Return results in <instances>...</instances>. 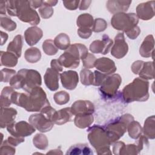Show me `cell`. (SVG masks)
Masks as SVG:
<instances>
[{
  "label": "cell",
  "mask_w": 155,
  "mask_h": 155,
  "mask_svg": "<svg viewBox=\"0 0 155 155\" xmlns=\"http://www.w3.org/2000/svg\"><path fill=\"white\" fill-rule=\"evenodd\" d=\"M148 91L149 82L139 77L124 87L121 92V96L126 103L134 101L144 102L149 98Z\"/></svg>",
  "instance_id": "obj_1"
},
{
  "label": "cell",
  "mask_w": 155,
  "mask_h": 155,
  "mask_svg": "<svg viewBox=\"0 0 155 155\" xmlns=\"http://www.w3.org/2000/svg\"><path fill=\"white\" fill-rule=\"evenodd\" d=\"M88 139L97 154H111V145L104 126L94 125L88 130Z\"/></svg>",
  "instance_id": "obj_2"
},
{
  "label": "cell",
  "mask_w": 155,
  "mask_h": 155,
  "mask_svg": "<svg viewBox=\"0 0 155 155\" xmlns=\"http://www.w3.org/2000/svg\"><path fill=\"white\" fill-rule=\"evenodd\" d=\"M88 53L87 47L81 43H74L61 54L58 61L60 64L65 68H76L80 64V59H83Z\"/></svg>",
  "instance_id": "obj_3"
},
{
  "label": "cell",
  "mask_w": 155,
  "mask_h": 155,
  "mask_svg": "<svg viewBox=\"0 0 155 155\" xmlns=\"http://www.w3.org/2000/svg\"><path fill=\"white\" fill-rule=\"evenodd\" d=\"M133 120V116L130 114L127 113L110 121L104 126L111 145L124 136L127 130L128 124Z\"/></svg>",
  "instance_id": "obj_4"
},
{
  "label": "cell",
  "mask_w": 155,
  "mask_h": 155,
  "mask_svg": "<svg viewBox=\"0 0 155 155\" xmlns=\"http://www.w3.org/2000/svg\"><path fill=\"white\" fill-rule=\"evenodd\" d=\"M50 105L44 90L37 87L28 93L24 109L28 112H38Z\"/></svg>",
  "instance_id": "obj_5"
},
{
  "label": "cell",
  "mask_w": 155,
  "mask_h": 155,
  "mask_svg": "<svg viewBox=\"0 0 155 155\" xmlns=\"http://www.w3.org/2000/svg\"><path fill=\"white\" fill-rule=\"evenodd\" d=\"M139 18L134 13H118L114 14L111 19L112 27L125 33L131 30L137 25Z\"/></svg>",
  "instance_id": "obj_6"
},
{
  "label": "cell",
  "mask_w": 155,
  "mask_h": 155,
  "mask_svg": "<svg viewBox=\"0 0 155 155\" xmlns=\"http://www.w3.org/2000/svg\"><path fill=\"white\" fill-rule=\"evenodd\" d=\"M16 16L21 21L34 26L40 22L39 16L30 6L29 1H16Z\"/></svg>",
  "instance_id": "obj_7"
},
{
  "label": "cell",
  "mask_w": 155,
  "mask_h": 155,
  "mask_svg": "<svg viewBox=\"0 0 155 155\" xmlns=\"http://www.w3.org/2000/svg\"><path fill=\"white\" fill-rule=\"evenodd\" d=\"M121 82L122 78L119 74L108 75L100 86L99 92L106 99L113 98L116 96Z\"/></svg>",
  "instance_id": "obj_8"
},
{
  "label": "cell",
  "mask_w": 155,
  "mask_h": 155,
  "mask_svg": "<svg viewBox=\"0 0 155 155\" xmlns=\"http://www.w3.org/2000/svg\"><path fill=\"white\" fill-rule=\"evenodd\" d=\"M23 86L22 89L30 93L34 88L40 87L42 84V78L40 73L32 69L23 68Z\"/></svg>",
  "instance_id": "obj_9"
},
{
  "label": "cell",
  "mask_w": 155,
  "mask_h": 155,
  "mask_svg": "<svg viewBox=\"0 0 155 155\" xmlns=\"http://www.w3.org/2000/svg\"><path fill=\"white\" fill-rule=\"evenodd\" d=\"M6 128L7 131L12 136L18 137H25L30 136L36 131L35 128L31 124L24 120L13 122Z\"/></svg>",
  "instance_id": "obj_10"
},
{
  "label": "cell",
  "mask_w": 155,
  "mask_h": 155,
  "mask_svg": "<svg viewBox=\"0 0 155 155\" xmlns=\"http://www.w3.org/2000/svg\"><path fill=\"white\" fill-rule=\"evenodd\" d=\"M28 121L35 129L41 133H46L50 131L54 124L51 119L41 112L31 114L28 118Z\"/></svg>",
  "instance_id": "obj_11"
},
{
  "label": "cell",
  "mask_w": 155,
  "mask_h": 155,
  "mask_svg": "<svg viewBox=\"0 0 155 155\" xmlns=\"http://www.w3.org/2000/svg\"><path fill=\"white\" fill-rule=\"evenodd\" d=\"M128 45L125 41L123 33H119L114 38V42L111 47V54L117 58H123L128 53Z\"/></svg>",
  "instance_id": "obj_12"
},
{
  "label": "cell",
  "mask_w": 155,
  "mask_h": 155,
  "mask_svg": "<svg viewBox=\"0 0 155 155\" xmlns=\"http://www.w3.org/2000/svg\"><path fill=\"white\" fill-rule=\"evenodd\" d=\"M113 44V41L108 35H104L102 40H95L90 45L89 50L92 53L107 54Z\"/></svg>",
  "instance_id": "obj_13"
},
{
  "label": "cell",
  "mask_w": 155,
  "mask_h": 155,
  "mask_svg": "<svg viewBox=\"0 0 155 155\" xmlns=\"http://www.w3.org/2000/svg\"><path fill=\"white\" fill-rule=\"evenodd\" d=\"M70 110L73 115L74 116L77 114H93L95 108L94 104L91 101L78 100L71 105Z\"/></svg>",
  "instance_id": "obj_14"
},
{
  "label": "cell",
  "mask_w": 155,
  "mask_h": 155,
  "mask_svg": "<svg viewBox=\"0 0 155 155\" xmlns=\"http://www.w3.org/2000/svg\"><path fill=\"white\" fill-rule=\"evenodd\" d=\"M154 1L139 4L136 7V15L139 19L148 21L154 16Z\"/></svg>",
  "instance_id": "obj_15"
},
{
  "label": "cell",
  "mask_w": 155,
  "mask_h": 155,
  "mask_svg": "<svg viewBox=\"0 0 155 155\" xmlns=\"http://www.w3.org/2000/svg\"><path fill=\"white\" fill-rule=\"evenodd\" d=\"M59 76L63 87L69 90L76 88L79 82V76L76 71L68 70L61 73Z\"/></svg>",
  "instance_id": "obj_16"
},
{
  "label": "cell",
  "mask_w": 155,
  "mask_h": 155,
  "mask_svg": "<svg viewBox=\"0 0 155 155\" xmlns=\"http://www.w3.org/2000/svg\"><path fill=\"white\" fill-rule=\"evenodd\" d=\"M94 67L98 71L107 75L113 74L117 70L114 62L112 59L106 57L97 59L94 64Z\"/></svg>",
  "instance_id": "obj_17"
},
{
  "label": "cell",
  "mask_w": 155,
  "mask_h": 155,
  "mask_svg": "<svg viewBox=\"0 0 155 155\" xmlns=\"http://www.w3.org/2000/svg\"><path fill=\"white\" fill-rule=\"evenodd\" d=\"M44 79L46 87L50 90L54 91L59 88V72L51 68H48L45 73Z\"/></svg>",
  "instance_id": "obj_18"
},
{
  "label": "cell",
  "mask_w": 155,
  "mask_h": 155,
  "mask_svg": "<svg viewBox=\"0 0 155 155\" xmlns=\"http://www.w3.org/2000/svg\"><path fill=\"white\" fill-rule=\"evenodd\" d=\"M131 1L109 0L106 2L107 10L113 14L125 12L129 8Z\"/></svg>",
  "instance_id": "obj_19"
},
{
  "label": "cell",
  "mask_w": 155,
  "mask_h": 155,
  "mask_svg": "<svg viewBox=\"0 0 155 155\" xmlns=\"http://www.w3.org/2000/svg\"><path fill=\"white\" fill-rule=\"evenodd\" d=\"M43 36L42 30L37 26L27 28L24 31V38L27 44L30 46L36 44Z\"/></svg>",
  "instance_id": "obj_20"
},
{
  "label": "cell",
  "mask_w": 155,
  "mask_h": 155,
  "mask_svg": "<svg viewBox=\"0 0 155 155\" xmlns=\"http://www.w3.org/2000/svg\"><path fill=\"white\" fill-rule=\"evenodd\" d=\"M17 114V110L12 107H1L0 127L4 128L9 125L15 122V119Z\"/></svg>",
  "instance_id": "obj_21"
},
{
  "label": "cell",
  "mask_w": 155,
  "mask_h": 155,
  "mask_svg": "<svg viewBox=\"0 0 155 155\" xmlns=\"http://www.w3.org/2000/svg\"><path fill=\"white\" fill-rule=\"evenodd\" d=\"M154 40L152 35L147 36L139 48V54L143 58H154Z\"/></svg>",
  "instance_id": "obj_22"
},
{
  "label": "cell",
  "mask_w": 155,
  "mask_h": 155,
  "mask_svg": "<svg viewBox=\"0 0 155 155\" xmlns=\"http://www.w3.org/2000/svg\"><path fill=\"white\" fill-rule=\"evenodd\" d=\"M73 114L71 112L70 107H67L56 111L52 117V121L54 124L61 125L70 122Z\"/></svg>",
  "instance_id": "obj_23"
},
{
  "label": "cell",
  "mask_w": 155,
  "mask_h": 155,
  "mask_svg": "<svg viewBox=\"0 0 155 155\" xmlns=\"http://www.w3.org/2000/svg\"><path fill=\"white\" fill-rule=\"evenodd\" d=\"M23 44V38L21 35H18L8 44L7 51L15 54L18 58L21 56L22 48Z\"/></svg>",
  "instance_id": "obj_24"
},
{
  "label": "cell",
  "mask_w": 155,
  "mask_h": 155,
  "mask_svg": "<svg viewBox=\"0 0 155 155\" xmlns=\"http://www.w3.org/2000/svg\"><path fill=\"white\" fill-rule=\"evenodd\" d=\"M142 133L148 139L155 138V117L154 115L148 117L144 122Z\"/></svg>",
  "instance_id": "obj_25"
},
{
  "label": "cell",
  "mask_w": 155,
  "mask_h": 155,
  "mask_svg": "<svg viewBox=\"0 0 155 155\" xmlns=\"http://www.w3.org/2000/svg\"><path fill=\"white\" fill-rule=\"evenodd\" d=\"M0 55L1 66L14 67L18 64V58L12 53H10L7 51H1Z\"/></svg>",
  "instance_id": "obj_26"
},
{
  "label": "cell",
  "mask_w": 155,
  "mask_h": 155,
  "mask_svg": "<svg viewBox=\"0 0 155 155\" xmlns=\"http://www.w3.org/2000/svg\"><path fill=\"white\" fill-rule=\"evenodd\" d=\"M93 154V151L86 143L74 144L71 146L66 153V154L73 155H90Z\"/></svg>",
  "instance_id": "obj_27"
},
{
  "label": "cell",
  "mask_w": 155,
  "mask_h": 155,
  "mask_svg": "<svg viewBox=\"0 0 155 155\" xmlns=\"http://www.w3.org/2000/svg\"><path fill=\"white\" fill-rule=\"evenodd\" d=\"M94 121L93 114H77L74 119V125L79 128L89 127Z\"/></svg>",
  "instance_id": "obj_28"
},
{
  "label": "cell",
  "mask_w": 155,
  "mask_h": 155,
  "mask_svg": "<svg viewBox=\"0 0 155 155\" xmlns=\"http://www.w3.org/2000/svg\"><path fill=\"white\" fill-rule=\"evenodd\" d=\"M14 91V88L11 86H6L2 89L0 96V103L1 108L9 107L10 106V105L12 104L11 97Z\"/></svg>",
  "instance_id": "obj_29"
},
{
  "label": "cell",
  "mask_w": 155,
  "mask_h": 155,
  "mask_svg": "<svg viewBox=\"0 0 155 155\" xmlns=\"http://www.w3.org/2000/svg\"><path fill=\"white\" fill-rule=\"evenodd\" d=\"M138 74L139 75V78L145 80L153 79L154 78L153 61L145 62L143 67Z\"/></svg>",
  "instance_id": "obj_30"
},
{
  "label": "cell",
  "mask_w": 155,
  "mask_h": 155,
  "mask_svg": "<svg viewBox=\"0 0 155 155\" xmlns=\"http://www.w3.org/2000/svg\"><path fill=\"white\" fill-rule=\"evenodd\" d=\"M94 19L92 15L89 13L80 15L76 20V25L79 28H92L94 24Z\"/></svg>",
  "instance_id": "obj_31"
},
{
  "label": "cell",
  "mask_w": 155,
  "mask_h": 155,
  "mask_svg": "<svg viewBox=\"0 0 155 155\" xmlns=\"http://www.w3.org/2000/svg\"><path fill=\"white\" fill-rule=\"evenodd\" d=\"M56 47L60 50H66L70 45V40L69 36L64 33L58 35L53 40Z\"/></svg>",
  "instance_id": "obj_32"
},
{
  "label": "cell",
  "mask_w": 155,
  "mask_h": 155,
  "mask_svg": "<svg viewBox=\"0 0 155 155\" xmlns=\"http://www.w3.org/2000/svg\"><path fill=\"white\" fill-rule=\"evenodd\" d=\"M24 58L29 63H36L41 58V51L37 47H30L25 50Z\"/></svg>",
  "instance_id": "obj_33"
},
{
  "label": "cell",
  "mask_w": 155,
  "mask_h": 155,
  "mask_svg": "<svg viewBox=\"0 0 155 155\" xmlns=\"http://www.w3.org/2000/svg\"><path fill=\"white\" fill-rule=\"evenodd\" d=\"M127 131L129 136L133 139H137L142 134V128L140 124L134 120L128 124Z\"/></svg>",
  "instance_id": "obj_34"
},
{
  "label": "cell",
  "mask_w": 155,
  "mask_h": 155,
  "mask_svg": "<svg viewBox=\"0 0 155 155\" xmlns=\"http://www.w3.org/2000/svg\"><path fill=\"white\" fill-rule=\"evenodd\" d=\"M33 143L38 149L44 150L48 147V141L45 134L38 133L33 138Z\"/></svg>",
  "instance_id": "obj_35"
},
{
  "label": "cell",
  "mask_w": 155,
  "mask_h": 155,
  "mask_svg": "<svg viewBox=\"0 0 155 155\" xmlns=\"http://www.w3.org/2000/svg\"><path fill=\"white\" fill-rule=\"evenodd\" d=\"M80 80L84 85L88 86L93 84L94 73L88 69L84 68L80 71Z\"/></svg>",
  "instance_id": "obj_36"
},
{
  "label": "cell",
  "mask_w": 155,
  "mask_h": 155,
  "mask_svg": "<svg viewBox=\"0 0 155 155\" xmlns=\"http://www.w3.org/2000/svg\"><path fill=\"white\" fill-rule=\"evenodd\" d=\"M0 22L1 27L8 31H14L17 27L16 23L6 15L0 16Z\"/></svg>",
  "instance_id": "obj_37"
},
{
  "label": "cell",
  "mask_w": 155,
  "mask_h": 155,
  "mask_svg": "<svg viewBox=\"0 0 155 155\" xmlns=\"http://www.w3.org/2000/svg\"><path fill=\"white\" fill-rule=\"evenodd\" d=\"M42 47L44 52L48 56L55 55L58 51V48L54 45L53 41L50 39L45 40L42 43Z\"/></svg>",
  "instance_id": "obj_38"
},
{
  "label": "cell",
  "mask_w": 155,
  "mask_h": 155,
  "mask_svg": "<svg viewBox=\"0 0 155 155\" xmlns=\"http://www.w3.org/2000/svg\"><path fill=\"white\" fill-rule=\"evenodd\" d=\"M10 85L14 89L22 88L23 86V72L22 70H19L10 80Z\"/></svg>",
  "instance_id": "obj_39"
},
{
  "label": "cell",
  "mask_w": 155,
  "mask_h": 155,
  "mask_svg": "<svg viewBox=\"0 0 155 155\" xmlns=\"http://www.w3.org/2000/svg\"><path fill=\"white\" fill-rule=\"evenodd\" d=\"M53 99L58 105H65L70 101V94L65 91H60L54 94Z\"/></svg>",
  "instance_id": "obj_40"
},
{
  "label": "cell",
  "mask_w": 155,
  "mask_h": 155,
  "mask_svg": "<svg viewBox=\"0 0 155 155\" xmlns=\"http://www.w3.org/2000/svg\"><path fill=\"white\" fill-rule=\"evenodd\" d=\"M139 154L137 147L135 143L127 144L123 147L119 155H136Z\"/></svg>",
  "instance_id": "obj_41"
},
{
  "label": "cell",
  "mask_w": 155,
  "mask_h": 155,
  "mask_svg": "<svg viewBox=\"0 0 155 155\" xmlns=\"http://www.w3.org/2000/svg\"><path fill=\"white\" fill-rule=\"evenodd\" d=\"M107 28V22L102 18H96L94 20V24L92 27L93 31L95 33H99L105 30Z\"/></svg>",
  "instance_id": "obj_42"
},
{
  "label": "cell",
  "mask_w": 155,
  "mask_h": 155,
  "mask_svg": "<svg viewBox=\"0 0 155 155\" xmlns=\"http://www.w3.org/2000/svg\"><path fill=\"white\" fill-rule=\"evenodd\" d=\"M15 147L10 144L7 140H5L2 143H1L0 154L1 155L4 154H15L16 153Z\"/></svg>",
  "instance_id": "obj_43"
},
{
  "label": "cell",
  "mask_w": 155,
  "mask_h": 155,
  "mask_svg": "<svg viewBox=\"0 0 155 155\" xmlns=\"http://www.w3.org/2000/svg\"><path fill=\"white\" fill-rule=\"evenodd\" d=\"M53 12L54 10L53 8L45 4L43 1V4L42 6L39 8V13L43 19H48L52 16V15H53Z\"/></svg>",
  "instance_id": "obj_44"
},
{
  "label": "cell",
  "mask_w": 155,
  "mask_h": 155,
  "mask_svg": "<svg viewBox=\"0 0 155 155\" xmlns=\"http://www.w3.org/2000/svg\"><path fill=\"white\" fill-rule=\"evenodd\" d=\"M1 82H9L12 78L16 73V71L10 68H2L1 70Z\"/></svg>",
  "instance_id": "obj_45"
},
{
  "label": "cell",
  "mask_w": 155,
  "mask_h": 155,
  "mask_svg": "<svg viewBox=\"0 0 155 155\" xmlns=\"http://www.w3.org/2000/svg\"><path fill=\"white\" fill-rule=\"evenodd\" d=\"M96 58L95 56L92 53H88V54L84 58L82 61V64L84 67L87 69L93 68L94 67V64L96 61Z\"/></svg>",
  "instance_id": "obj_46"
},
{
  "label": "cell",
  "mask_w": 155,
  "mask_h": 155,
  "mask_svg": "<svg viewBox=\"0 0 155 155\" xmlns=\"http://www.w3.org/2000/svg\"><path fill=\"white\" fill-rule=\"evenodd\" d=\"M94 81L93 85L94 86H101L105 79L107 78L108 75L101 73L98 70H95L94 72Z\"/></svg>",
  "instance_id": "obj_47"
},
{
  "label": "cell",
  "mask_w": 155,
  "mask_h": 155,
  "mask_svg": "<svg viewBox=\"0 0 155 155\" xmlns=\"http://www.w3.org/2000/svg\"><path fill=\"white\" fill-rule=\"evenodd\" d=\"M6 10L11 16H16V0L6 1Z\"/></svg>",
  "instance_id": "obj_48"
},
{
  "label": "cell",
  "mask_w": 155,
  "mask_h": 155,
  "mask_svg": "<svg viewBox=\"0 0 155 155\" xmlns=\"http://www.w3.org/2000/svg\"><path fill=\"white\" fill-rule=\"evenodd\" d=\"M92 28H79L78 29V34L79 36L82 39L89 38L92 34Z\"/></svg>",
  "instance_id": "obj_49"
},
{
  "label": "cell",
  "mask_w": 155,
  "mask_h": 155,
  "mask_svg": "<svg viewBox=\"0 0 155 155\" xmlns=\"http://www.w3.org/2000/svg\"><path fill=\"white\" fill-rule=\"evenodd\" d=\"M62 2L67 9L69 10H74L78 8L80 1H64Z\"/></svg>",
  "instance_id": "obj_50"
},
{
  "label": "cell",
  "mask_w": 155,
  "mask_h": 155,
  "mask_svg": "<svg viewBox=\"0 0 155 155\" xmlns=\"http://www.w3.org/2000/svg\"><path fill=\"white\" fill-rule=\"evenodd\" d=\"M144 62H143L142 61H140V60L134 62L131 67V71H133V73L135 74H138L140 72V71L141 70L142 68L143 67Z\"/></svg>",
  "instance_id": "obj_51"
},
{
  "label": "cell",
  "mask_w": 155,
  "mask_h": 155,
  "mask_svg": "<svg viewBox=\"0 0 155 155\" xmlns=\"http://www.w3.org/2000/svg\"><path fill=\"white\" fill-rule=\"evenodd\" d=\"M7 140L10 144H11L14 147H16L21 143H22L25 141L24 137H15L12 135L8 136Z\"/></svg>",
  "instance_id": "obj_52"
},
{
  "label": "cell",
  "mask_w": 155,
  "mask_h": 155,
  "mask_svg": "<svg viewBox=\"0 0 155 155\" xmlns=\"http://www.w3.org/2000/svg\"><path fill=\"white\" fill-rule=\"evenodd\" d=\"M140 33V29L139 26H136L134 28L131 29V30L125 33L126 35L131 39H135L137 38Z\"/></svg>",
  "instance_id": "obj_53"
},
{
  "label": "cell",
  "mask_w": 155,
  "mask_h": 155,
  "mask_svg": "<svg viewBox=\"0 0 155 155\" xmlns=\"http://www.w3.org/2000/svg\"><path fill=\"white\" fill-rule=\"evenodd\" d=\"M56 111V110L55 109H54L53 108H52L51 107V105H48V106L44 107L40 112L43 113L48 118H49L50 119H51L52 120V117Z\"/></svg>",
  "instance_id": "obj_54"
},
{
  "label": "cell",
  "mask_w": 155,
  "mask_h": 155,
  "mask_svg": "<svg viewBox=\"0 0 155 155\" xmlns=\"http://www.w3.org/2000/svg\"><path fill=\"white\" fill-rule=\"evenodd\" d=\"M112 145H113V148H112L113 153L114 154L119 155L121 150L122 149L123 147L125 145V143L122 141H116L114 142Z\"/></svg>",
  "instance_id": "obj_55"
},
{
  "label": "cell",
  "mask_w": 155,
  "mask_h": 155,
  "mask_svg": "<svg viewBox=\"0 0 155 155\" xmlns=\"http://www.w3.org/2000/svg\"><path fill=\"white\" fill-rule=\"evenodd\" d=\"M51 68L58 72H61L63 70V67L60 64L58 59H52L50 62Z\"/></svg>",
  "instance_id": "obj_56"
},
{
  "label": "cell",
  "mask_w": 155,
  "mask_h": 155,
  "mask_svg": "<svg viewBox=\"0 0 155 155\" xmlns=\"http://www.w3.org/2000/svg\"><path fill=\"white\" fill-rule=\"evenodd\" d=\"M91 3V1H81L79 5V8L80 10H85L87 9L89 7L90 4Z\"/></svg>",
  "instance_id": "obj_57"
},
{
  "label": "cell",
  "mask_w": 155,
  "mask_h": 155,
  "mask_svg": "<svg viewBox=\"0 0 155 155\" xmlns=\"http://www.w3.org/2000/svg\"><path fill=\"white\" fill-rule=\"evenodd\" d=\"M29 3L33 8H39L43 4V1H29Z\"/></svg>",
  "instance_id": "obj_58"
},
{
  "label": "cell",
  "mask_w": 155,
  "mask_h": 155,
  "mask_svg": "<svg viewBox=\"0 0 155 155\" xmlns=\"http://www.w3.org/2000/svg\"><path fill=\"white\" fill-rule=\"evenodd\" d=\"M6 10V1H1L0 2V13L1 15H5Z\"/></svg>",
  "instance_id": "obj_59"
},
{
  "label": "cell",
  "mask_w": 155,
  "mask_h": 155,
  "mask_svg": "<svg viewBox=\"0 0 155 155\" xmlns=\"http://www.w3.org/2000/svg\"><path fill=\"white\" fill-rule=\"evenodd\" d=\"M1 45H3L8 39L7 33H5L2 31H1Z\"/></svg>",
  "instance_id": "obj_60"
},
{
  "label": "cell",
  "mask_w": 155,
  "mask_h": 155,
  "mask_svg": "<svg viewBox=\"0 0 155 155\" xmlns=\"http://www.w3.org/2000/svg\"><path fill=\"white\" fill-rule=\"evenodd\" d=\"M47 154H62L63 153L61 151V150L59 149H56V150H51L50 151H48Z\"/></svg>",
  "instance_id": "obj_61"
},
{
  "label": "cell",
  "mask_w": 155,
  "mask_h": 155,
  "mask_svg": "<svg viewBox=\"0 0 155 155\" xmlns=\"http://www.w3.org/2000/svg\"><path fill=\"white\" fill-rule=\"evenodd\" d=\"M58 1H44V2L47 4L48 6L50 7H53V6H55L56 5V4L58 3Z\"/></svg>",
  "instance_id": "obj_62"
}]
</instances>
